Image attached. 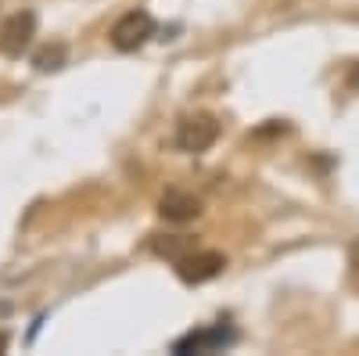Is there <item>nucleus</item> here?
Listing matches in <instances>:
<instances>
[{"label":"nucleus","mask_w":359,"mask_h":356,"mask_svg":"<svg viewBox=\"0 0 359 356\" xmlns=\"http://www.w3.org/2000/svg\"><path fill=\"white\" fill-rule=\"evenodd\" d=\"M219 140V119L212 112H191L176 126V147L187 155H201Z\"/></svg>","instance_id":"obj_1"},{"label":"nucleus","mask_w":359,"mask_h":356,"mask_svg":"<svg viewBox=\"0 0 359 356\" xmlns=\"http://www.w3.org/2000/svg\"><path fill=\"white\" fill-rule=\"evenodd\" d=\"M151 37H155V18L147 11H126L123 18L111 25V47L123 51V54L140 51Z\"/></svg>","instance_id":"obj_2"},{"label":"nucleus","mask_w":359,"mask_h":356,"mask_svg":"<svg viewBox=\"0 0 359 356\" xmlns=\"http://www.w3.org/2000/svg\"><path fill=\"white\" fill-rule=\"evenodd\" d=\"M223 252H187V256H180L176 259V277L184 281V284H205V281H212L223 274Z\"/></svg>","instance_id":"obj_3"},{"label":"nucleus","mask_w":359,"mask_h":356,"mask_svg":"<svg viewBox=\"0 0 359 356\" xmlns=\"http://www.w3.org/2000/svg\"><path fill=\"white\" fill-rule=\"evenodd\" d=\"M36 37V15L33 11H15L4 25H0V54L22 58Z\"/></svg>","instance_id":"obj_4"},{"label":"nucleus","mask_w":359,"mask_h":356,"mask_svg":"<svg viewBox=\"0 0 359 356\" xmlns=\"http://www.w3.org/2000/svg\"><path fill=\"white\" fill-rule=\"evenodd\" d=\"M233 338H237V331L219 324V328H201V331H191L184 338H176L172 342V352L176 356H187V352H219V349L233 345Z\"/></svg>","instance_id":"obj_5"},{"label":"nucleus","mask_w":359,"mask_h":356,"mask_svg":"<svg viewBox=\"0 0 359 356\" xmlns=\"http://www.w3.org/2000/svg\"><path fill=\"white\" fill-rule=\"evenodd\" d=\"M158 216L169 220V223H191L201 216V198L191 195V191H165L158 198Z\"/></svg>","instance_id":"obj_6"},{"label":"nucleus","mask_w":359,"mask_h":356,"mask_svg":"<svg viewBox=\"0 0 359 356\" xmlns=\"http://www.w3.org/2000/svg\"><path fill=\"white\" fill-rule=\"evenodd\" d=\"M65 58H69L65 44H50V47H40V51H36L33 65H36L40 72H57V69L65 65Z\"/></svg>","instance_id":"obj_7"},{"label":"nucleus","mask_w":359,"mask_h":356,"mask_svg":"<svg viewBox=\"0 0 359 356\" xmlns=\"http://www.w3.org/2000/svg\"><path fill=\"white\" fill-rule=\"evenodd\" d=\"M155 252L158 256H169V259H180V256H187V252H194V242L191 237H184V234H176V237H169V242H155Z\"/></svg>","instance_id":"obj_8"},{"label":"nucleus","mask_w":359,"mask_h":356,"mask_svg":"<svg viewBox=\"0 0 359 356\" xmlns=\"http://www.w3.org/2000/svg\"><path fill=\"white\" fill-rule=\"evenodd\" d=\"M8 345H11V335H8V331H0V352H4Z\"/></svg>","instance_id":"obj_9"},{"label":"nucleus","mask_w":359,"mask_h":356,"mask_svg":"<svg viewBox=\"0 0 359 356\" xmlns=\"http://www.w3.org/2000/svg\"><path fill=\"white\" fill-rule=\"evenodd\" d=\"M348 83H352V86H359V72H355V76H352V79H348Z\"/></svg>","instance_id":"obj_10"}]
</instances>
